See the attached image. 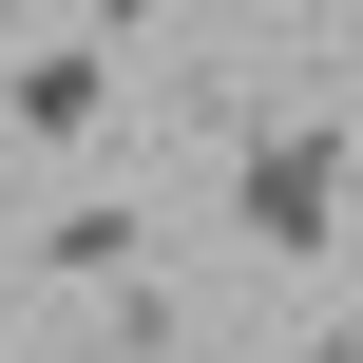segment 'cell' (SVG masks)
<instances>
[{
	"instance_id": "obj_2",
	"label": "cell",
	"mask_w": 363,
	"mask_h": 363,
	"mask_svg": "<svg viewBox=\"0 0 363 363\" xmlns=\"http://www.w3.org/2000/svg\"><path fill=\"white\" fill-rule=\"evenodd\" d=\"M115 115V57H77V38H38V57H0V134H38V153H77Z\"/></svg>"
},
{
	"instance_id": "obj_1",
	"label": "cell",
	"mask_w": 363,
	"mask_h": 363,
	"mask_svg": "<svg viewBox=\"0 0 363 363\" xmlns=\"http://www.w3.org/2000/svg\"><path fill=\"white\" fill-rule=\"evenodd\" d=\"M230 230H249L268 268H325V230H345V134H325V115H268L249 172H230Z\"/></svg>"
},
{
	"instance_id": "obj_3",
	"label": "cell",
	"mask_w": 363,
	"mask_h": 363,
	"mask_svg": "<svg viewBox=\"0 0 363 363\" xmlns=\"http://www.w3.org/2000/svg\"><path fill=\"white\" fill-rule=\"evenodd\" d=\"M57 363H191V306H172V287L134 268L115 306H77V325H57Z\"/></svg>"
},
{
	"instance_id": "obj_4",
	"label": "cell",
	"mask_w": 363,
	"mask_h": 363,
	"mask_svg": "<svg viewBox=\"0 0 363 363\" xmlns=\"http://www.w3.org/2000/svg\"><path fill=\"white\" fill-rule=\"evenodd\" d=\"M134 249H153L134 211H57V230H38V287H57V268H77V287H134Z\"/></svg>"
}]
</instances>
